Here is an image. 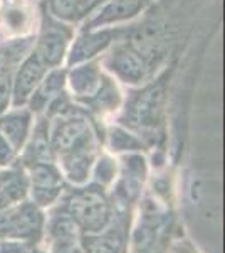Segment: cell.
Listing matches in <instances>:
<instances>
[{"mask_svg":"<svg viewBox=\"0 0 225 253\" xmlns=\"http://www.w3.org/2000/svg\"><path fill=\"white\" fill-rule=\"evenodd\" d=\"M163 100H165V76L129 96L123 124L143 133L150 130L155 132L157 126L161 124Z\"/></svg>","mask_w":225,"mask_h":253,"instance_id":"cell-4","label":"cell"},{"mask_svg":"<svg viewBox=\"0 0 225 253\" xmlns=\"http://www.w3.org/2000/svg\"><path fill=\"white\" fill-rule=\"evenodd\" d=\"M47 5L56 19L77 22L94 9V0H47Z\"/></svg>","mask_w":225,"mask_h":253,"instance_id":"cell-20","label":"cell"},{"mask_svg":"<svg viewBox=\"0 0 225 253\" xmlns=\"http://www.w3.org/2000/svg\"><path fill=\"white\" fill-rule=\"evenodd\" d=\"M81 101H83L86 107L94 110V112L104 113V112H113V110H116L121 101V96H120V91H118L116 84L113 83V80L103 75L99 86L94 91V95Z\"/></svg>","mask_w":225,"mask_h":253,"instance_id":"cell-19","label":"cell"},{"mask_svg":"<svg viewBox=\"0 0 225 253\" xmlns=\"http://www.w3.org/2000/svg\"><path fill=\"white\" fill-rule=\"evenodd\" d=\"M56 154L51 145L49 135V118L44 115L34 126V132L29 135L22 149V167H27L35 162H56Z\"/></svg>","mask_w":225,"mask_h":253,"instance_id":"cell-9","label":"cell"},{"mask_svg":"<svg viewBox=\"0 0 225 253\" xmlns=\"http://www.w3.org/2000/svg\"><path fill=\"white\" fill-rule=\"evenodd\" d=\"M103 78V73L97 69L96 63H88L84 66L74 68L69 73V81H71V88L76 93L77 100H86L97 89Z\"/></svg>","mask_w":225,"mask_h":253,"instance_id":"cell-17","label":"cell"},{"mask_svg":"<svg viewBox=\"0 0 225 253\" xmlns=\"http://www.w3.org/2000/svg\"><path fill=\"white\" fill-rule=\"evenodd\" d=\"M44 210L27 198L0 211V240H15L37 247L44 240Z\"/></svg>","mask_w":225,"mask_h":253,"instance_id":"cell-3","label":"cell"},{"mask_svg":"<svg viewBox=\"0 0 225 253\" xmlns=\"http://www.w3.org/2000/svg\"><path fill=\"white\" fill-rule=\"evenodd\" d=\"M61 162L59 169L64 179H67L72 186H84L91 175L93 164L96 161V150H81L57 157Z\"/></svg>","mask_w":225,"mask_h":253,"instance_id":"cell-13","label":"cell"},{"mask_svg":"<svg viewBox=\"0 0 225 253\" xmlns=\"http://www.w3.org/2000/svg\"><path fill=\"white\" fill-rule=\"evenodd\" d=\"M91 172L94 177V184L103 187V189H108V187L116 181L118 164H116V161H113L109 156H101L94 161Z\"/></svg>","mask_w":225,"mask_h":253,"instance_id":"cell-23","label":"cell"},{"mask_svg":"<svg viewBox=\"0 0 225 253\" xmlns=\"http://www.w3.org/2000/svg\"><path fill=\"white\" fill-rule=\"evenodd\" d=\"M52 118L54 122H49V135L56 159L71 152L96 150V133L91 120L83 112L71 105L66 112Z\"/></svg>","mask_w":225,"mask_h":253,"instance_id":"cell-2","label":"cell"},{"mask_svg":"<svg viewBox=\"0 0 225 253\" xmlns=\"http://www.w3.org/2000/svg\"><path fill=\"white\" fill-rule=\"evenodd\" d=\"M108 138L113 152H138V150L145 149L141 138H138L134 133H129L121 126H113L108 133Z\"/></svg>","mask_w":225,"mask_h":253,"instance_id":"cell-21","label":"cell"},{"mask_svg":"<svg viewBox=\"0 0 225 253\" xmlns=\"http://www.w3.org/2000/svg\"><path fill=\"white\" fill-rule=\"evenodd\" d=\"M67 73L64 69H54L49 73L46 78L39 83V86L34 89V93L29 98V112L31 113H40L44 112L49 103L54 98H57L61 93H64V83H66Z\"/></svg>","mask_w":225,"mask_h":253,"instance_id":"cell-14","label":"cell"},{"mask_svg":"<svg viewBox=\"0 0 225 253\" xmlns=\"http://www.w3.org/2000/svg\"><path fill=\"white\" fill-rule=\"evenodd\" d=\"M32 245L15 240H0V253H31Z\"/></svg>","mask_w":225,"mask_h":253,"instance_id":"cell-28","label":"cell"},{"mask_svg":"<svg viewBox=\"0 0 225 253\" xmlns=\"http://www.w3.org/2000/svg\"><path fill=\"white\" fill-rule=\"evenodd\" d=\"M29 187H63L64 175L56 162H35L24 167Z\"/></svg>","mask_w":225,"mask_h":253,"instance_id":"cell-18","label":"cell"},{"mask_svg":"<svg viewBox=\"0 0 225 253\" xmlns=\"http://www.w3.org/2000/svg\"><path fill=\"white\" fill-rule=\"evenodd\" d=\"M32 128V113L24 108H15L14 112L0 115V133L14 147L20 156Z\"/></svg>","mask_w":225,"mask_h":253,"instance_id":"cell-11","label":"cell"},{"mask_svg":"<svg viewBox=\"0 0 225 253\" xmlns=\"http://www.w3.org/2000/svg\"><path fill=\"white\" fill-rule=\"evenodd\" d=\"M64 193L63 187H29L27 189V199L32 201L40 210L52 208L61 201V196Z\"/></svg>","mask_w":225,"mask_h":253,"instance_id":"cell-24","label":"cell"},{"mask_svg":"<svg viewBox=\"0 0 225 253\" xmlns=\"http://www.w3.org/2000/svg\"><path fill=\"white\" fill-rule=\"evenodd\" d=\"M47 73V66L42 63L35 52H31L24 63L20 64L15 78H12V105L15 108H22L29 98L39 86V83Z\"/></svg>","mask_w":225,"mask_h":253,"instance_id":"cell-8","label":"cell"},{"mask_svg":"<svg viewBox=\"0 0 225 253\" xmlns=\"http://www.w3.org/2000/svg\"><path fill=\"white\" fill-rule=\"evenodd\" d=\"M123 31L120 29H106V31H97V32H88L83 34L79 39L74 42V46L71 49L69 54V66L84 63V61L94 58L96 54H99L101 51H104L109 44L113 42Z\"/></svg>","mask_w":225,"mask_h":253,"instance_id":"cell-10","label":"cell"},{"mask_svg":"<svg viewBox=\"0 0 225 253\" xmlns=\"http://www.w3.org/2000/svg\"><path fill=\"white\" fill-rule=\"evenodd\" d=\"M12 98V71L10 68L0 66V115L7 112Z\"/></svg>","mask_w":225,"mask_h":253,"instance_id":"cell-26","label":"cell"},{"mask_svg":"<svg viewBox=\"0 0 225 253\" xmlns=\"http://www.w3.org/2000/svg\"><path fill=\"white\" fill-rule=\"evenodd\" d=\"M72 38V32L67 26L61 24L59 20H54L49 15H44L42 31L37 39V46L34 52L42 59V63L47 68H56L61 64L69 41Z\"/></svg>","mask_w":225,"mask_h":253,"instance_id":"cell-5","label":"cell"},{"mask_svg":"<svg viewBox=\"0 0 225 253\" xmlns=\"http://www.w3.org/2000/svg\"><path fill=\"white\" fill-rule=\"evenodd\" d=\"M3 20H5V26L9 27V31L22 32L31 24V15H29L27 10L20 9V7H9L3 12Z\"/></svg>","mask_w":225,"mask_h":253,"instance_id":"cell-25","label":"cell"},{"mask_svg":"<svg viewBox=\"0 0 225 253\" xmlns=\"http://www.w3.org/2000/svg\"><path fill=\"white\" fill-rule=\"evenodd\" d=\"M34 41H35L34 38H26V39H15L3 44L0 47V66L10 68L14 64H17L26 56V52L31 51Z\"/></svg>","mask_w":225,"mask_h":253,"instance_id":"cell-22","label":"cell"},{"mask_svg":"<svg viewBox=\"0 0 225 253\" xmlns=\"http://www.w3.org/2000/svg\"><path fill=\"white\" fill-rule=\"evenodd\" d=\"M146 3H148V0H111L108 5L103 7V10L96 17L88 20L86 27H88V31H91L94 27L106 26V24L128 20L134 17L138 12H141Z\"/></svg>","mask_w":225,"mask_h":253,"instance_id":"cell-15","label":"cell"},{"mask_svg":"<svg viewBox=\"0 0 225 253\" xmlns=\"http://www.w3.org/2000/svg\"><path fill=\"white\" fill-rule=\"evenodd\" d=\"M106 66L125 83H143L150 75V63L131 44H118L106 59Z\"/></svg>","mask_w":225,"mask_h":253,"instance_id":"cell-6","label":"cell"},{"mask_svg":"<svg viewBox=\"0 0 225 253\" xmlns=\"http://www.w3.org/2000/svg\"><path fill=\"white\" fill-rule=\"evenodd\" d=\"M17 156L19 154L14 150V147L0 133V167H10L15 162Z\"/></svg>","mask_w":225,"mask_h":253,"instance_id":"cell-27","label":"cell"},{"mask_svg":"<svg viewBox=\"0 0 225 253\" xmlns=\"http://www.w3.org/2000/svg\"><path fill=\"white\" fill-rule=\"evenodd\" d=\"M27 175L24 167H9L0 170V211L27 198Z\"/></svg>","mask_w":225,"mask_h":253,"instance_id":"cell-12","label":"cell"},{"mask_svg":"<svg viewBox=\"0 0 225 253\" xmlns=\"http://www.w3.org/2000/svg\"><path fill=\"white\" fill-rule=\"evenodd\" d=\"M104 2H108V0H94V7H97L99 3H104Z\"/></svg>","mask_w":225,"mask_h":253,"instance_id":"cell-30","label":"cell"},{"mask_svg":"<svg viewBox=\"0 0 225 253\" xmlns=\"http://www.w3.org/2000/svg\"><path fill=\"white\" fill-rule=\"evenodd\" d=\"M31 253H46V252L40 250V248H37V247H34V248H32V252H31Z\"/></svg>","mask_w":225,"mask_h":253,"instance_id":"cell-29","label":"cell"},{"mask_svg":"<svg viewBox=\"0 0 225 253\" xmlns=\"http://www.w3.org/2000/svg\"><path fill=\"white\" fill-rule=\"evenodd\" d=\"M146 174V161L140 154H129L123 157L121 162V179L114 191V198L118 203L133 205L138 201L141 194V187L145 184Z\"/></svg>","mask_w":225,"mask_h":253,"instance_id":"cell-7","label":"cell"},{"mask_svg":"<svg viewBox=\"0 0 225 253\" xmlns=\"http://www.w3.org/2000/svg\"><path fill=\"white\" fill-rule=\"evenodd\" d=\"M59 208L71 216L81 233H99L114 221V208L99 186H76L61 196Z\"/></svg>","mask_w":225,"mask_h":253,"instance_id":"cell-1","label":"cell"},{"mask_svg":"<svg viewBox=\"0 0 225 253\" xmlns=\"http://www.w3.org/2000/svg\"><path fill=\"white\" fill-rule=\"evenodd\" d=\"M79 247L83 253H120L123 236L114 230L113 223L99 233H81Z\"/></svg>","mask_w":225,"mask_h":253,"instance_id":"cell-16","label":"cell"}]
</instances>
